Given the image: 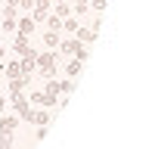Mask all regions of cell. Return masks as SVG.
Instances as JSON below:
<instances>
[{
    "label": "cell",
    "instance_id": "obj_1",
    "mask_svg": "<svg viewBox=\"0 0 155 149\" xmlns=\"http://www.w3.org/2000/svg\"><path fill=\"white\" fill-rule=\"evenodd\" d=\"M34 68L44 74V78H56V50H44L34 59Z\"/></svg>",
    "mask_w": 155,
    "mask_h": 149
},
{
    "label": "cell",
    "instance_id": "obj_2",
    "mask_svg": "<svg viewBox=\"0 0 155 149\" xmlns=\"http://www.w3.org/2000/svg\"><path fill=\"white\" fill-rule=\"evenodd\" d=\"M59 50H62L65 56H71V59H81V62H84V59L90 56L87 44H81L78 37H68V41H59Z\"/></svg>",
    "mask_w": 155,
    "mask_h": 149
},
{
    "label": "cell",
    "instance_id": "obj_3",
    "mask_svg": "<svg viewBox=\"0 0 155 149\" xmlns=\"http://www.w3.org/2000/svg\"><path fill=\"white\" fill-rule=\"evenodd\" d=\"M9 103H12V109H16V115L22 118V121H31V103H28V96H25V93H12L9 96Z\"/></svg>",
    "mask_w": 155,
    "mask_h": 149
},
{
    "label": "cell",
    "instance_id": "obj_4",
    "mask_svg": "<svg viewBox=\"0 0 155 149\" xmlns=\"http://www.w3.org/2000/svg\"><path fill=\"white\" fill-rule=\"evenodd\" d=\"M50 6H53V0H34V6H31V19H34V25H41V22L50 16Z\"/></svg>",
    "mask_w": 155,
    "mask_h": 149
},
{
    "label": "cell",
    "instance_id": "obj_5",
    "mask_svg": "<svg viewBox=\"0 0 155 149\" xmlns=\"http://www.w3.org/2000/svg\"><path fill=\"white\" fill-rule=\"evenodd\" d=\"M78 41H81V44H90V41H96V34H99V19L93 22V25H87V28H81V25H78Z\"/></svg>",
    "mask_w": 155,
    "mask_h": 149
},
{
    "label": "cell",
    "instance_id": "obj_6",
    "mask_svg": "<svg viewBox=\"0 0 155 149\" xmlns=\"http://www.w3.org/2000/svg\"><path fill=\"white\" fill-rule=\"evenodd\" d=\"M28 84H31V74H19V78H9V81H6V90H9V96H12V93H22Z\"/></svg>",
    "mask_w": 155,
    "mask_h": 149
},
{
    "label": "cell",
    "instance_id": "obj_7",
    "mask_svg": "<svg viewBox=\"0 0 155 149\" xmlns=\"http://www.w3.org/2000/svg\"><path fill=\"white\" fill-rule=\"evenodd\" d=\"M28 103H34V106H44V109H50V106H56V99H53V96H47L44 90H34V93L28 96Z\"/></svg>",
    "mask_w": 155,
    "mask_h": 149
},
{
    "label": "cell",
    "instance_id": "obj_8",
    "mask_svg": "<svg viewBox=\"0 0 155 149\" xmlns=\"http://www.w3.org/2000/svg\"><path fill=\"white\" fill-rule=\"evenodd\" d=\"M19 127V115H3L0 118V134H16Z\"/></svg>",
    "mask_w": 155,
    "mask_h": 149
},
{
    "label": "cell",
    "instance_id": "obj_9",
    "mask_svg": "<svg viewBox=\"0 0 155 149\" xmlns=\"http://www.w3.org/2000/svg\"><path fill=\"white\" fill-rule=\"evenodd\" d=\"M16 31H19V34H25V37H31V31H34V19H31V16L16 19Z\"/></svg>",
    "mask_w": 155,
    "mask_h": 149
},
{
    "label": "cell",
    "instance_id": "obj_10",
    "mask_svg": "<svg viewBox=\"0 0 155 149\" xmlns=\"http://www.w3.org/2000/svg\"><path fill=\"white\" fill-rule=\"evenodd\" d=\"M12 50H16L19 56L31 53V44H28V37H25V34H16V41H12Z\"/></svg>",
    "mask_w": 155,
    "mask_h": 149
},
{
    "label": "cell",
    "instance_id": "obj_11",
    "mask_svg": "<svg viewBox=\"0 0 155 149\" xmlns=\"http://www.w3.org/2000/svg\"><path fill=\"white\" fill-rule=\"evenodd\" d=\"M34 59H37V53L31 50V53H25L22 59H19V65H22V74H31L34 71Z\"/></svg>",
    "mask_w": 155,
    "mask_h": 149
},
{
    "label": "cell",
    "instance_id": "obj_12",
    "mask_svg": "<svg viewBox=\"0 0 155 149\" xmlns=\"http://www.w3.org/2000/svg\"><path fill=\"white\" fill-rule=\"evenodd\" d=\"M31 121L41 124V127H47V124H50V112H47V109H41V112L34 109V112H31Z\"/></svg>",
    "mask_w": 155,
    "mask_h": 149
},
{
    "label": "cell",
    "instance_id": "obj_13",
    "mask_svg": "<svg viewBox=\"0 0 155 149\" xmlns=\"http://www.w3.org/2000/svg\"><path fill=\"white\" fill-rule=\"evenodd\" d=\"M44 47H47V50H56V47H59V31H50V28H47V34H44Z\"/></svg>",
    "mask_w": 155,
    "mask_h": 149
},
{
    "label": "cell",
    "instance_id": "obj_14",
    "mask_svg": "<svg viewBox=\"0 0 155 149\" xmlns=\"http://www.w3.org/2000/svg\"><path fill=\"white\" fill-rule=\"evenodd\" d=\"M44 22H47V28H50V31H62V19L56 16V12H50Z\"/></svg>",
    "mask_w": 155,
    "mask_h": 149
},
{
    "label": "cell",
    "instance_id": "obj_15",
    "mask_svg": "<svg viewBox=\"0 0 155 149\" xmlns=\"http://www.w3.org/2000/svg\"><path fill=\"white\" fill-rule=\"evenodd\" d=\"M81 65H84L81 59H71L68 65H65V74H68V78H78V74H81Z\"/></svg>",
    "mask_w": 155,
    "mask_h": 149
},
{
    "label": "cell",
    "instance_id": "obj_16",
    "mask_svg": "<svg viewBox=\"0 0 155 149\" xmlns=\"http://www.w3.org/2000/svg\"><path fill=\"white\" fill-rule=\"evenodd\" d=\"M19 74H22V65H19V62H6V81H9V78H19Z\"/></svg>",
    "mask_w": 155,
    "mask_h": 149
},
{
    "label": "cell",
    "instance_id": "obj_17",
    "mask_svg": "<svg viewBox=\"0 0 155 149\" xmlns=\"http://www.w3.org/2000/svg\"><path fill=\"white\" fill-rule=\"evenodd\" d=\"M56 16H59V19L71 16V9H68V3H65V0H56Z\"/></svg>",
    "mask_w": 155,
    "mask_h": 149
},
{
    "label": "cell",
    "instance_id": "obj_18",
    "mask_svg": "<svg viewBox=\"0 0 155 149\" xmlns=\"http://www.w3.org/2000/svg\"><path fill=\"white\" fill-rule=\"evenodd\" d=\"M87 9H90V3H87V0H74V16H84Z\"/></svg>",
    "mask_w": 155,
    "mask_h": 149
},
{
    "label": "cell",
    "instance_id": "obj_19",
    "mask_svg": "<svg viewBox=\"0 0 155 149\" xmlns=\"http://www.w3.org/2000/svg\"><path fill=\"white\" fill-rule=\"evenodd\" d=\"M0 149H12V134H0Z\"/></svg>",
    "mask_w": 155,
    "mask_h": 149
},
{
    "label": "cell",
    "instance_id": "obj_20",
    "mask_svg": "<svg viewBox=\"0 0 155 149\" xmlns=\"http://www.w3.org/2000/svg\"><path fill=\"white\" fill-rule=\"evenodd\" d=\"M90 3H93V9H96V12H102V9H106V0H90Z\"/></svg>",
    "mask_w": 155,
    "mask_h": 149
},
{
    "label": "cell",
    "instance_id": "obj_21",
    "mask_svg": "<svg viewBox=\"0 0 155 149\" xmlns=\"http://www.w3.org/2000/svg\"><path fill=\"white\" fill-rule=\"evenodd\" d=\"M19 6H22V9H31V6H34V0H19Z\"/></svg>",
    "mask_w": 155,
    "mask_h": 149
},
{
    "label": "cell",
    "instance_id": "obj_22",
    "mask_svg": "<svg viewBox=\"0 0 155 149\" xmlns=\"http://www.w3.org/2000/svg\"><path fill=\"white\" fill-rule=\"evenodd\" d=\"M3 56H6V47H0V59H3Z\"/></svg>",
    "mask_w": 155,
    "mask_h": 149
},
{
    "label": "cell",
    "instance_id": "obj_23",
    "mask_svg": "<svg viewBox=\"0 0 155 149\" xmlns=\"http://www.w3.org/2000/svg\"><path fill=\"white\" fill-rule=\"evenodd\" d=\"M3 103H6V99H3V96H0V109H3Z\"/></svg>",
    "mask_w": 155,
    "mask_h": 149
},
{
    "label": "cell",
    "instance_id": "obj_24",
    "mask_svg": "<svg viewBox=\"0 0 155 149\" xmlns=\"http://www.w3.org/2000/svg\"><path fill=\"white\" fill-rule=\"evenodd\" d=\"M0 34H3V31H0Z\"/></svg>",
    "mask_w": 155,
    "mask_h": 149
}]
</instances>
